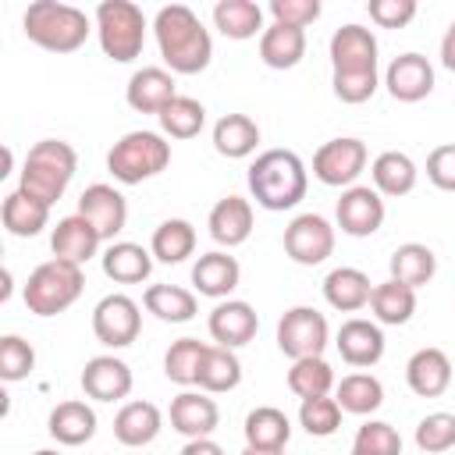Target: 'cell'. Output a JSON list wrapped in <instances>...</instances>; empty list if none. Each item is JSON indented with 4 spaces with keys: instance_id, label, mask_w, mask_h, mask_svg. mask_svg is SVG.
<instances>
[{
    "instance_id": "cell-1",
    "label": "cell",
    "mask_w": 455,
    "mask_h": 455,
    "mask_svg": "<svg viewBox=\"0 0 455 455\" xmlns=\"http://www.w3.org/2000/svg\"><path fill=\"white\" fill-rule=\"evenodd\" d=\"M331 85H334V96L341 103H366L377 85H380V75H377V36L355 21L334 28L331 36Z\"/></svg>"
},
{
    "instance_id": "cell-2",
    "label": "cell",
    "mask_w": 455,
    "mask_h": 455,
    "mask_svg": "<svg viewBox=\"0 0 455 455\" xmlns=\"http://www.w3.org/2000/svg\"><path fill=\"white\" fill-rule=\"evenodd\" d=\"M153 32H156V46H160V57L171 68V75H199L210 68L213 39L192 7H185V4L160 7L153 18Z\"/></svg>"
},
{
    "instance_id": "cell-3",
    "label": "cell",
    "mask_w": 455,
    "mask_h": 455,
    "mask_svg": "<svg viewBox=\"0 0 455 455\" xmlns=\"http://www.w3.org/2000/svg\"><path fill=\"white\" fill-rule=\"evenodd\" d=\"M245 181H249V196L256 199V206L281 213L306 199L309 171L295 149H267L249 164Z\"/></svg>"
},
{
    "instance_id": "cell-4",
    "label": "cell",
    "mask_w": 455,
    "mask_h": 455,
    "mask_svg": "<svg viewBox=\"0 0 455 455\" xmlns=\"http://www.w3.org/2000/svg\"><path fill=\"white\" fill-rule=\"evenodd\" d=\"M21 28L28 36V43H36L39 50H50V53H75L89 32H92V21L82 7L75 4H60V0H36L25 7L21 14Z\"/></svg>"
},
{
    "instance_id": "cell-5",
    "label": "cell",
    "mask_w": 455,
    "mask_h": 455,
    "mask_svg": "<svg viewBox=\"0 0 455 455\" xmlns=\"http://www.w3.org/2000/svg\"><path fill=\"white\" fill-rule=\"evenodd\" d=\"M75 171H78V153L71 149V142L43 139V142H36L28 149V156L21 164V185L18 188L36 196V199H43L46 206H53L68 192Z\"/></svg>"
},
{
    "instance_id": "cell-6",
    "label": "cell",
    "mask_w": 455,
    "mask_h": 455,
    "mask_svg": "<svg viewBox=\"0 0 455 455\" xmlns=\"http://www.w3.org/2000/svg\"><path fill=\"white\" fill-rule=\"evenodd\" d=\"M171 164V142L160 132H128L121 135L110 153H107V171L114 174V181L121 185H142L149 178H156L160 171H167Z\"/></svg>"
},
{
    "instance_id": "cell-7",
    "label": "cell",
    "mask_w": 455,
    "mask_h": 455,
    "mask_svg": "<svg viewBox=\"0 0 455 455\" xmlns=\"http://www.w3.org/2000/svg\"><path fill=\"white\" fill-rule=\"evenodd\" d=\"M82 288H85L82 267L53 256V259L39 263L28 274V281L21 288V299H25L28 313H36V316H57V313H64L68 306L78 302Z\"/></svg>"
},
{
    "instance_id": "cell-8",
    "label": "cell",
    "mask_w": 455,
    "mask_h": 455,
    "mask_svg": "<svg viewBox=\"0 0 455 455\" xmlns=\"http://www.w3.org/2000/svg\"><path fill=\"white\" fill-rule=\"evenodd\" d=\"M96 36H100V50L110 60L132 64L146 46V14H142V7L132 4V0H103L96 7Z\"/></svg>"
},
{
    "instance_id": "cell-9",
    "label": "cell",
    "mask_w": 455,
    "mask_h": 455,
    "mask_svg": "<svg viewBox=\"0 0 455 455\" xmlns=\"http://www.w3.org/2000/svg\"><path fill=\"white\" fill-rule=\"evenodd\" d=\"M331 341V327L327 316L313 306H291L284 309V316L277 320V348L295 363V359H313L323 355Z\"/></svg>"
},
{
    "instance_id": "cell-10",
    "label": "cell",
    "mask_w": 455,
    "mask_h": 455,
    "mask_svg": "<svg viewBox=\"0 0 455 455\" xmlns=\"http://www.w3.org/2000/svg\"><path fill=\"white\" fill-rule=\"evenodd\" d=\"M366 142L355 139V135H341V139H331L323 142L316 153H313V178L320 185H331V188H352L355 178L366 171Z\"/></svg>"
},
{
    "instance_id": "cell-11",
    "label": "cell",
    "mask_w": 455,
    "mask_h": 455,
    "mask_svg": "<svg viewBox=\"0 0 455 455\" xmlns=\"http://www.w3.org/2000/svg\"><path fill=\"white\" fill-rule=\"evenodd\" d=\"M142 331V313H139V302L124 291H114V295H103L92 309V334L100 345L107 348H128Z\"/></svg>"
},
{
    "instance_id": "cell-12",
    "label": "cell",
    "mask_w": 455,
    "mask_h": 455,
    "mask_svg": "<svg viewBox=\"0 0 455 455\" xmlns=\"http://www.w3.org/2000/svg\"><path fill=\"white\" fill-rule=\"evenodd\" d=\"M284 252L299 267H316L334 252V224L320 213H299L284 228Z\"/></svg>"
},
{
    "instance_id": "cell-13",
    "label": "cell",
    "mask_w": 455,
    "mask_h": 455,
    "mask_svg": "<svg viewBox=\"0 0 455 455\" xmlns=\"http://www.w3.org/2000/svg\"><path fill=\"white\" fill-rule=\"evenodd\" d=\"M334 217H338V228L345 235L370 238L384 224V196L377 188H370V185H352V188L341 192Z\"/></svg>"
},
{
    "instance_id": "cell-14",
    "label": "cell",
    "mask_w": 455,
    "mask_h": 455,
    "mask_svg": "<svg viewBox=\"0 0 455 455\" xmlns=\"http://www.w3.org/2000/svg\"><path fill=\"white\" fill-rule=\"evenodd\" d=\"M384 85L391 92V100L398 103H419L434 92V64L423 53H398L387 71H384Z\"/></svg>"
},
{
    "instance_id": "cell-15",
    "label": "cell",
    "mask_w": 455,
    "mask_h": 455,
    "mask_svg": "<svg viewBox=\"0 0 455 455\" xmlns=\"http://www.w3.org/2000/svg\"><path fill=\"white\" fill-rule=\"evenodd\" d=\"M78 213L100 231L103 242H114V235H121L124 224H128V203H124V196L114 185H103V181L89 185L78 196Z\"/></svg>"
},
{
    "instance_id": "cell-16",
    "label": "cell",
    "mask_w": 455,
    "mask_h": 455,
    "mask_svg": "<svg viewBox=\"0 0 455 455\" xmlns=\"http://www.w3.org/2000/svg\"><path fill=\"white\" fill-rule=\"evenodd\" d=\"M206 331L217 345L224 348H242L256 338L259 331V316L256 309L245 302V299H220L213 309H210V320H206Z\"/></svg>"
},
{
    "instance_id": "cell-17",
    "label": "cell",
    "mask_w": 455,
    "mask_h": 455,
    "mask_svg": "<svg viewBox=\"0 0 455 455\" xmlns=\"http://www.w3.org/2000/svg\"><path fill=\"white\" fill-rule=\"evenodd\" d=\"M334 348L338 355L355 366V370H370L384 359V331L377 320H363V316H352L338 327V338H334Z\"/></svg>"
},
{
    "instance_id": "cell-18",
    "label": "cell",
    "mask_w": 455,
    "mask_h": 455,
    "mask_svg": "<svg viewBox=\"0 0 455 455\" xmlns=\"http://www.w3.org/2000/svg\"><path fill=\"white\" fill-rule=\"evenodd\" d=\"M132 366L117 355H92L82 370V391L92 402H121L132 395Z\"/></svg>"
},
{
    "instance_id": "cell-19",
    "label": "cell",
    "mask_w": 455,
    "mask_h": 455,
    "mask_svg": "<svg viewBox=\"0 0 455 455\" xmlns=\"http://www.w3.org/2000/svg\"><path fill=\"white\" fill-rule=\"evenodd\" d=\"M167 416H171V427L181 437H188V441L210 437L217 430V423H220V409H217V402L206 391H181V395H174Z\"/></svg>"
},
{
    "instance_id": "cell-20",
    "label": "cell",
    "mask_w": 455,
    "mask_h": 455,
    "mask_svg": "<svg viewBox=\"0 0 455 455\" xmlns=\"http://www.w3.org/2000/svg\"><path fill=\"white\" fill-rule=\"evenodd\" d=\"M103 238L100 231L82 217V213H71V217H60L50 231V252L57 259H68V263H89L96 252H100Z\"/></svg>"
},
{
    "instance_id": "cell-21",
    "label": "cell",
    "mask_w": 455,
    "mask_h": 455,
    "mask_svg": "<svg viewBox=\"0 0 455 455\" xmlns=\"http://www.w3.org/2000/svg\"><path fill=\"white\" fill-rule=\"evenodd\" d=\"M206 228H210V238L224 249H235V245L249 242V235H252V203L242 199V196L217 199L210 217H206Z\"/></svg>"
},
{
    "instance_id": "cell-22",
    "label": "cell",
    "mask_w": 455,
    "mask_h": 455,
    "mask_svg": "<svg viewBox=\"0 0 455 455\" xmlns=\"http://www.w3.org/2000/svg\"><path fill=\"white\" fill-rule=\"evenodd\" d=\"M242 281V267L235 256H228L224 249H213V252H203L196 263H192V284L199 295L206 299H231V291L238 288Z\"/></svg>"
},
{
    "instance_id": "cell-23",
    "label": "cell",
    "mask_w": 455,
    "mask_h": 455,
    "mask_svg": "<svg viewBox=\"0 0 455 455\" xmlns=\"http://www.w3.org/2000/svg\"><path fill=\"white\" fill-rule=\"evenodd\" d=\"M174 96H178V85L167 68H139L124 85V100L139 114H160Z\"/></svg>"
},
{
    "instance_id": "cell-24",
    "label": "cell",
    "mask_w": 455,
    "mask_h": 455,
    "mask_svg": "<svg viewBox=\"0 0 455 455\" xmlns=\"http://www.w3.org/2000/svg\"><path fill=\"white\" fill-rule=\"evenodd\" d=\"M405 384L419 398H437L451 384V359L441 348H419L405 363Z\"/></svg>"
},
{
    "instance_id": "cell-25",
    "label": "cell",
    "mask_w": 455,
    "mask_h": 455,
    "mask_svg": "<svg viewBox=\"0 0 455 455\" xmlns=\"http://www.w3.org/2000/svg\"><path fill=\"white\" fill-rule=\"evenodd\" d=\"M46 430H50V437H53L57 444H64V448H78V444H85V441L96 437V412H92L89 402H82V398H68V402H60V405L50 409Z\"/></svg>"
},
{
    "instance_id": "cell-26",
    "label": "cell",
    "mask_w": 455,
    "mask_h": 455,
    "mask_svg": "<svg viewBox=\"0 0 455 455\" xmlns=\"http://www.w3.org/2000/svg\"><path fill=\"white\" fill-rule=\"evenodd\" d=\"M370 295H373V284H370V277L359 267H334L323 277V299L338 313H359V309H366L370 306Z\"/></svg>"
},
{
    "instance_id": "cell-27",
    "label": "cell",
    "mask_w": 455,
    "mask_h": 455,
    "mask_svg": "<svg viewBox=\"0 0 455 455\" xmlns=\"http://www.w3.org/2000/svg\"><path fill=\"white\" fill-rule=\"evenodd\" d=\"M164 427V416L153 402H124L114 416V437L124 444V448H146L156 441Z\"/></svg>"
},
{
    "instance_id": "cell-28",
    "label": "cell",
    "mask_w": 455,
    "mask_h": 455,
    "mask_svg": "<svg viewBox=\"0 0 455 455\" xmlns=\"http://www.w3.org/2000/svg\"><path fill=\"white\" fill-rule=\"evenodd\" d=\"M306 57V28L270 21L259 36V60L274 71H288Z\"/></svg>"
},
{
    "instance_id": "cell-29",
    "label": "cell",
    "mask_w": 455,
    "mask_h": 455,
    "mask_svg": "<svg viewBox=\"0 0 455 455\" xmlns=\"http://www.w3.org/2000/svg\"><path fill=\"white\" fill-rule=\"evenodd\" d=\"M100 263L114 284H142L153 274V252L142 249L139 242H110Z\"/></svg>"
},
{
    "instance_id": "cell-30",
    "label": "cell",
    "mask_w": 455,
    "mask_h": 455,
    "mask_svg": "<svg viewBox=\"0 0 455 455\" xmlns=\"http://www.w3.org/2000/svg\"><path fill=\"white\" fill-rule=\"evenodd\" d=\"M0 220L4 228L14 235V238H36L46 224H50V206L21 188L7 192L4 196V206H0Z\"/></svg>"
},
{
    "instance_id": "cell-31",
    "label": "cell",
    "mask_w": 455,
    "mask_h": 455,
    "mask_svg": "<svg viewBox=\"0 0 455 455\" xmlns=\"http://www.w3.org/2000/svg\"><path fill=\"white\" fill-rule=\"evenodd\" d=\"M370 178H373V188H377L380 196L398 199V196H409V192L416 188L419 171H416V164H412V156H409V153L384 149V153L370 164Z\"/></svg>"
},
{
    "instance_id": "cell-32",
    "label": "cell",
    "mask_w": 455,
    "mask_h": 455,
    "mask_svg": "<svg viewBox=\"0 0 455 455\" xmlns=\"http://www.w3.org/2000/svg\"><path fill=\"white\" fill-rule=\"evenodd\" d=\"M387 270H391V281L409 284V288L416 291V288H423V284L434 281V274H437V256H434V249L423 245V242H405V245H398V249L391 252Z\"/></svg>"
},
{
    "instance_id": "cell-33",
    "label": "cell",
    "mask_w": 455,
    "mask_h": 455,
    "mask_svg": "<svg viewBox=\"0 0 455 455\" xmlns=\"http://www.w3.org/2000/svg\"><path fill=\"white\" fill-rule=\"evenodd\" d=\"M259 146V124L249 114H224L213 124V149L228 160H245Z\"/></svg>"
},
{
    "instance_id": "cell-34",
    "label": "cell",
    "mask_w": 455,
    "mask_h": 455,
    "mask_svg": "<svg viewBox=\"0 0 455 455\" xmlns=\"http://www.w3.org/2000/svg\"><path fill=\"white\" fill-rule=\"evenodd\" d=\"M245 448H263V451H281L288 441H291V423L281 409L274 405H256L249 416H245Z\"/></svg>"
},
{
    "instance_id": "cell-35",
    "label": "cell",
    "mask_w": 455,
    "mask_h": 455,
    "mask_svg": "<svg viewBox=\"0 0 455 455\" xmlns=\"http://www.w3.org/2000/svg\"><path fill=\"white\" fill-rule=\"evenodd\" d=\"M142 306L164 323H188L199 313L196 291H188L181 284H149L142 295Z\"/></svg>"
},
{
    "instance_id": "cell-36",
    "label": "cell",
    "mask_w": 455,
    "mask_h": 455,
    "mask_svg": "<svg viewBox=\"0 0 455 455\" xmlns=\"http://www.w3.org/2000/svg\"><path fill=\"white\" fill-rule=\"evenodd\" d=\"M149 252L153 259L160 263H185L192 252H196V228L185 220V217H171V220H160L153 228V238H149Z\"/></svg>"
},
{
    "instance_id": "cell-37",
    "label": "cell",
    "mask_w": 455,
    "mask_h": 455,
    "mask_svg": "<svg viewBox=\"0 0 455 455\" xmlns=\"http://www.w3.org/2000/svg\"><path fill=\"white\" fill-rule=\"evenodd\" d=\"M213 25L228 39H252L263 36V7L256 0H217L213 7Z\"/></svg>"
},
{
    "instance_id": "cell-38",
    "label": "cell",
    "mask_w": 455,
    "mask_h": 455,
    "mask_svg": "<svg viewBox=\"0 0 455 455\" xmlns=\"http://www.w3.org/2000/svg\"><path fill=\"white\" fill-rule=\"evenodd\" d=\"M370 309H373V320L377 323H387V327H402L412 320L416 313V291L409 284H398V281H384V284H373V295H370Z\"/></svg>"
},
{
    "instance_id": "cell-39",
    "label": "cell",
    "mask_w": 455,
    "mask_h": 455,
    "mask_svg": "<svg viewBox=\"0 0 455 455\" xmlns=\"http://www.w3.org/2000/svg\"><path fill=\"white\" fill-rule=\"evenodd\" d=\"M238 384H242V363H238L235 348L210 345L206 359H203V370H199V391L224 395V391H235Z\"/></svg>"
},
{
    "instance_id": "cell-40",
    "label": "cell",
    "mask_w": 455,
    "mask_h": 455,
    "mask_svg": "<svg viewBox=\"0 0 455 455\" xmlns=\"http://www.w3.org/2000/svg\"><path fill=\"white\" fill-rule=\"evenodd\" d=\"M334 398L341 405V412L352 416H370L384 405V384L373 373H348L341 377V384L334 387Z\"/></svg>"
},
{
    "instance_id": "cell-41",
    "label": "cell",
    "mask_w": 455,
    "mask_h": 455,
    "mask_svg": "<svg viewBox=\"0 0 455 455\" xmlns=\"http://www.w3.org/2000/svg\"><path fill=\"white\" fill-rule=\"evenodd\" d=\"M206 348L210 345L199 341V338H178V341H171V348L164 352V373H167V380H174L181 387L199 384V370H203Z\"/></svg>"
},
{
    "instance_id": "cell-42",
    "label": "cell",
    "mask_w": 455,
    "mask_h": 455,
    "mask_svg": "<svg viewBox=\"0 0 455 455\" xmlns=\"http://www.w3.org/2000/svg\"><path fill=\"white\" fill-rule=\"evenodd\" d=\"M156 121H160V135H167V139H196L206 124V107L192 96H174L156 114Z\"/></svg>"
},
{
    "instance_id": "cell-43",
    "label": "cell",
    "mask_w": 455,
    "mask_h": 455,
    "mask_svg": "<svg viewBox=\"0 0 455 455\" xmlns=\"http://www.w3.org/2000/svg\"><path fill=\"white\" fill-rule=\"evenodd\" d=\"M334 387V370L323 355L313 359H295L288 370V391L299 398H316V395H331Z\"/></svg>"
},
{
    "instance_id": "cell-44",
    "label": "cell",
    "mask_w": 455,
    "mask_h": 455,
    "mask_svg": "<svg viewBox=\"0 0 455 455\" xmlns=\"http://www.w3.org/2000/svg\"><path fill=\"white\" fill-rule=\"evenodd\" d=\"M299 427L309 437H331L341 427V405L331 395H316V398H302L299 405Z\"/></svg>"
},
{
    "instance_id": "cell-45",
    "label": "cell",
    "mask_w": 455,
    "mask_h": 455,
    "mask_svg": "<svg viewBox=\"0 0 455 455\" xmlns=\"http://www.w3.org/2000/svg\"><path fill=\"white\" fill-rule=\"evenodd\" d=\"M416 448L427 455H444L455 448V416L451 412H430L416 423Z\"/></svg>"
},
{
    "instance_id": "cell-46",
    "label": "cell",
    "mask_w": 455,
    "mask_h": 455,
    "mask_svg": "<svg viewBox=\"0 0 455 455\" xmlns=\"http://www.w3.org/2000/svg\"><path fill=\"white\" fill-rule=\"evenodd\" d=\"M355 455H402V437L384 419H366L352 437Z\"/></svg>"
},
{
    "instance_id": "cell-47",
    "label": "cell",
    "mask_w": 455,
    "mask_h": 455,
    "mask_svg": "<svg viewBox=\"0 0 455 455\" xmlns=\"http://www.w3.org/2000/svg\"><path fill=\"white\" fill-rule=\"evenodd\" d=\"M36 370V348L21 334H4L0 338V377L7 384L25 380Z\"/></svg>"
},
{
    "instance_id": "cell-48",
    "label": "cell",
    "mask_w": 455,
    "mask_h": 455,
    "mask_svg": "<svg viewBox=\"0 0 455 455\" xmlns=\"http://www.w3.org/2000/svg\"><path fill=\"white\" fill-rule=\"evenodd\" d=\"M270 18L281 25L306 28L320 18V0H270Z\"/></svg>"
},
{
    "instance_id": "cell-49",
    "label": "cell",
    "mask_w": 455,
    "mask_h": 455,
    "mask_svg": "<svg viewBox=\"0 0 455 455\" xmlns=\"http://www.w3.org/2000/svg\"><path fill=\"white\" fill-rule=\"evenodd\" d=\"M427 178H430L434 188L455 192V142H444V146L430 149V156H427Z\"/></svg>"
},
{
    "instance_id": "cell-50",
    "label": "cell",
    "mask_w": 455,
    "mask_h": 455,
    "mask_svg": "<svg viewBox=\"0 0 455 455\" xmlns=\"http://www.w3.org/2000/svg\"><path fill=\"white\" fill-rule=\"evenodd\" d=\"M366 11L380 28H405L416 18V0H370Z\"/></svg>"
},
{
    "instance_id": "cell-51",
    "label": "cell",
    "mask_w": 455,
    "mask_h": 455,
    "mask_svg": "<svg viewBox=\"0 0 455 455\" xmlns=\"http://www.w3.org/2000/svg\"><path fill=\"white\" fill-rule=\"evenodd\" d=\"M181 455H224V448L217 441H210V437H196V441H188L181 448Z\"/></svg>"
},
{
    "instance_id": "cell-52",
    "label": "cell",
    "mask_w": 455,
    "mask_h": 455,
    "mask_svg": "<svg viewBox=\"0 0 455 455\" xmlns=\"http://www.w3.org/2000/svg\"><path fill=\"white\" fill-rule=\"evenodd\" d=\"M441 64L448 71H455V21L444 28V39H441Z\"/></svg>"
},
{
    "instance_id": "cell-53",
    "label": "cell",
    "mask_w": 455,
    "mask_h": 455,
    "mask_svg": "<svg viewBox=\"0 0 455 455\" xmlns=\"http://www.w3.org/2000/svg\"><path fill=\"white\" fill-rule=\"evenodd\" d=\"M242 455H284V448H281V451H263V448H245Z\"/></svg>"
},
{
    "instance_id": "cell-54",
    "label": "cell",
    "mask_w": 455,
    "mask_h": 455,
    "mask_svg": "<svg viewBox=\"0 0 455 455\" xmlns=\"http://www.w3.org/2000/svg\"><path fill=\"white\" fill-rule=\"evenodd\" d=\"M32 455H60V451H53V448H39V451H32Z\"/></svg>"
},
{
    "instance_id": "cell-55",
    "label": "cell",
    "mask_w": 455,
    "mask_h": 455,
    "mask_svg": "<svg viewBox=\"0 0 455 455\" xmlns=\"http://www.w3.org/2000/svg\"><path fill=\"white\" fill-rule=\"evenodd\" d=\"M348 455H355V451H348Z\"/></svg>"
}]
</instances>
